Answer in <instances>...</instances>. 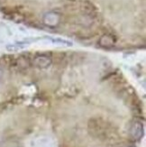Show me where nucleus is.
<instances>
[{
	"mask_svg": "<svg viewBox=\"0 0 146 147\" xmlns=\"http://www.w3.org/2000/svg\"><path fill=\"white\" fill-rule=\"evenodd\" d=\"M129 134H130V136L134 140H135V141L140 140L143 136V123H141L140 121H135V122L133 123L130 126Z\"/></svg>",
	"mask_w": 146,
	"mask_h": 147,
	"instance_id": "nucleus-2",
	"label": "nucleus"
},
{
	"mask_svg": "<svg viewBox=\"0 0 146 147\" xmlns=\"http://www.w3.org/2000/svg\"><path fill=\"white\" fill-rule=\"evenodd\" d=\"M124 147H133V146H124Z\"/></svg>",
	"mask_w": 146,
	"mask_h": 147,
	"instance_id": "nucleus-8",
	"label": "nucleus"
},
{
	"mask_svg": "<svg viewBox=\"0 0 146 147\" xmlns=\"http://www.w3.org/2000/svg\"><path fill=\"white\" fill-rule=\"evenodd\" d=\"M26 46H27V43H25V42H17L15 44H10V45H7L6 46V49H7V51H10V52H15V51L24 49Z\"/></svg>",
	"mask_w": 146,
	"mask_h": 147,
	"instance_id": "nucleus-6",
	"label": "nucleus"
},
{
	"mask_svg": "<svg viewBox=\"0 0 146 147\" xmlns=\"http://www.w3.org/2000/svg\"><path fill=\"white\" fill-rule=\"evenodd\" d=\"M43 24L49 27L58 26L61 22V15L57 12H48L42 17Z\"/></svg>",
	"mask_w": 146,
	"mask_h": 147,
	"instance_id": "nucleus-1",
	"label": "nucleus"
},
{
	"mask_svg": "<svg viewBox=\"0 0 146 147\" xmlns=\"http://www.w3.org/2000/svg\"><path fill=\"white\" fill-rule=\"evenodd\" d=\"M116 43V38L111 34H104L100 37L98 45L102 48H112Z\"/></svg>",
	"mask_w": 146,
	"mask_h": 147,
	"instance_id": "nucleus-4",
	"label": "nucleus"
},
{
	"mask_svg": "<svg viewBox=\"0 0 146 147\" xmlns=\"http://www.w3.org/2000/svg\"><path fill=\"white\" fill-rule=\"evenodd\" d=\"M3 76H4V71H2L1 69H0V81L2 80V79H3Z\"/></svg>",
	"mask_w": 146,
	"mask_h": 147,
	"instance_id": "nucleus-7",
	"label": "nucleus"
},
{
	"mask_svg": "<svg viewBox=\"0 0 146 147\" xmlns=\"http://www.w3.org/2000/svg\"><path fill=\"white\" fill-rule=\"evenodd\" d=\"M34 65L39 69H47L50 66L52 60L48 55H38L34 59Z\"/></svg>",
	"mask_w": 146,
	"mask_h": 147,
	"instance_id": "nucleus-3",
	"label": "nucleus"
},
{
	"mask_svg": "<svg viewBox=\"0 0 146 147\" xmlns=\"http://www.w3.org/2000/svg\"><path fill=\"white\" fill-rule=\"evenodd\" d=\"M47 39H49L52 42L57 43V44H61V45H65V46H72V42L69 40L62 39V38L59 37H48Z\"/></svg>",
	"mask_w": 146,
	"mask_h": 147,
	"instance_id": "nucleus-5",
	"label": "nucleus"
}]
</instances>
